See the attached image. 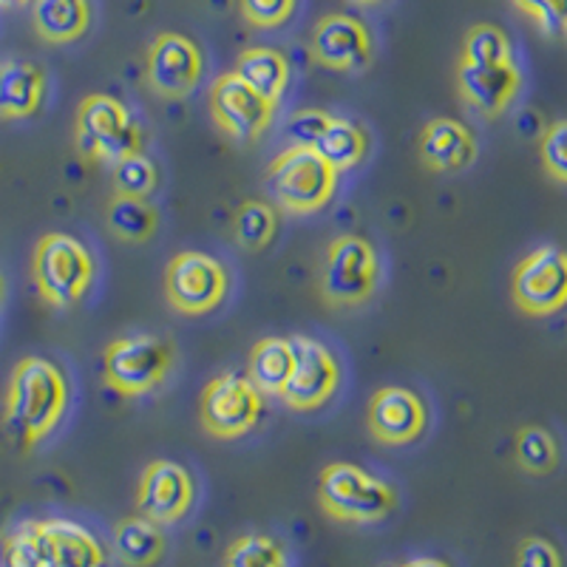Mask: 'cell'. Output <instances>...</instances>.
<instances>
[{"label": "cell", "instance_id": "obj_26", "mask_svg": "<svg viewBox=\"0 0 567 567\" xmlns=\"http://www.w3.org/2000/svg\"><path fill=\"white\" fill-rule=\"evenodd\" d=\"M105 221L109 230L116 239L131 241V245H142L159 227V213L148 199H134V196H111L109 207H105Z\"/></svg>", "mask_w": 567, "mask_h": 567}, {"label": "cell", "instance_id": "obj_22", "mask_svg": "<svg viewBox=\"0 0 567 567\" xmlns=\"http://www.w3.org/2000/svg\"><path fill=\"white\" fill-rule=\"evenodd\" d=\"M32 23L45 43H74L89 32L91 3L89 0H32Z\"/></svg>", "mask_w": 567, "mask_h": 567}, {"label": "cell", "instance_id": "obj_32", "mask_svg": "<svg viewBox=\"0 0 567 567\" xmlns=\"http://www.w3.org/2000/svg\"><path fill=\"white\" fill-rule=\"evenodd\" d=\"M3 567H45L40 523L20 525L14 534L7 536V545H3Z\"/></svg>", "mask_w": 567, "mask_h": 567}, {"label": "cell", "instance_id": "obj_28", "mask_svg": "<svg viewBox=\"0 0 567 567\" xmlns=\"http://www.w3.org/2000/svg\"><path fill=\"white\" fill-rule=\"evenodd\" d=\"M111 179H114V194L148 199L159 187V168L145 151H140V154H131L123 162H116L111 168Z\"/></svg>", "mask_w": 567, "mask_h": 567}, {"label": "cell", "instance_id": "obj_39", "mask_svg": "<svg viewBox=\"0 0 567 567\" xmlns=\"http://www.w3.org/2000/svg\"><path fill=\"white\" fill-rule=\"evenodd\" d=\"M27 3H32V0H0V7H7V9H12V7H27Z\"/></svg>", "mask_w": 567, "mask_h": 567}, {"label": "cell", "instance_id": "obj_6", "mask_svg": "<svg viewBox=\"0 0 567 567\" xmlns=\"http://www.w3.org/2000/svg\"><path fill=\"white\" fill-rule=\"evenodd\" d=\"M381 281V258L363 236L341 233L329 241L318 267V292L336 310L363 307Z\"/></svg>", "mask_w": 567, "mask_h": 567}, {"label": "cell", "instance_id": "obj_13", "mask_svg": "<svg viewBox=\"0 0 567 567\" xmlns=\"http://www.w3.org/2000/svg\"><path fill=\"white\" fill-rule=\"evenodd\" d=\"M145 74L156 97L185 100L199 89L205 78V58L199 45L185 34L162 32L148 49Z\"/></svg>", "mask_w": 567, "mask_h": 567}, {"label": "cell", "instance_id": "obj_4", "mask_svg": "<svg viewBox=\"0 0 567 567\" xmlns=\"http://www.w3.org/2000/svg\"><path fill=\"white\" fill-rule=\"evenodd\" d=\"M338 171L312 148H287L265 174L267 196L287 216H312L338 194Z\"/></svg>", "mask_w": 567, "mask_h": 567}, {"label": "cell", "instance_id": "obj_25", "mask_svg": "<svg viewBox=\"0 0 567 567\" xmlns=\"http://www.w3.org/2000/svg\"><path fill=\"white\" fill-rule=\"evenodd\" d=\"M114 550L128 567H151L165 554V534L148 516H128L114 528Z\"/></svg>", "mask_w": 567, "mask_h": 567}, {"label": "cell", "instance_id": "obj_3", "mask_svg": "<svg viewBox=\"0 0 567 567\" xmlns=\"http://www.w3.org/2000/svg\"><path fill=\"white\" fill-rule=\"evenodd\" d=\"M318 503L336 523H383L398 508V491L354 463H329L318 477Z\"/></svg>", "mask_w": 567, "mask_h": 567}, {"label": "cell", "instance_id": "obj_31", "mask_svg": "<svg viewBox=\"0 0 567 567\" xmlns=\"http://www.w3.org/2000/svg\"><path fill=\"white\" fill-rule=\"evenodd\" d=\"M463 60L468 63H514V49L503 29L491 27V23H480L465 34L463 43Z\"/></svg>", "mask_w": 567, "mask_h": 567}, {"label": "cell", "instance_id": "obj_35", "mask_svg": "<svg viewBox=\"0 0 567 567\" xmlns=\"http://www.w3.org/2000/svg\"><path fill=\"white\" fill-rule=\"evenodd\" d=\"M542 165L554 179L567 185V120H559L542 134Z\"/></svg>", "mask_w": 567, "mask_h": 567}, {"label": "cell", "instance_id": "obj_41", "mask_svg": "<svg viewBox=\"0 0 567 567\" xmlns=\"http://www.w3.org/2000/svg\"><path fill=\"white\" fill-rule=\"evenodd\" d=\"M3 290H7V284H3V276H0V298H3Z\"/></svg>", "mask_w": 567, "mask_h": 567}, {"label": "cell", "instance_id": "obj_16", "mask_svg": "<svg viewBox=\"0 0 567 567\" xmlns=\"http://www.w3.org/2000/svg\"><path fill=\"white\" fill-rule=\"evenodd\" d=\"M196 496L194 477L174 460H154L142 471L136 508L156 525H174L190 511Z\"/></svg>", "mask_w": 567, "mask_h": 567}, {"label": "cell", "instance_id": "obj_29", "mask_svg": "<svg viewBox=\"0 0 567 567\" xmlns=\"http://www.w3.org/2000/svg\"><path fill=\"white\" fill-rule=\"evenodd\" d=\"M516 460L528 474H550L559 463V445L556 437L542 425H525L516 434Z\"/></svg>", "mask_w": 567, "mask_h": 567}, {"label": "cell", "instance_id": "obj_12", "mask_svg": "<svg viewBox=\"0 0 567 567\" xmlns=\"http://www.w3.org/2000/svg\"><path fill=\"white\" fill-rule=\"evenodd\" d=\"M516 307L528 316H554L567 307V250L542 245L516 265L514 281Z\"/></svg>", "mask_w": 567, "mask_h": 567}, {"label": "cell", "instance_id": "obj_27", "mask_svg": "<svg viewBox=\"0 0 567 567\" xmlns=\"http://www.w3.org/2000/svg\"><path fill=\"white\" fill-rule=\"evenodd\" d=\"M233 233H236V245L247 252H258L265 247L272 245L278 233V210L270 205V202L250 199L239 207L236 213V225H233Z\"/></svg>", "mask_w": 567, "mask_h": 567}, {"label": "cell", "instance_id": "obj_21", "mask_svg": "<svg viewBox=\"0 0 567 567\" xmlns=\"http://www.w3.org/2000/svg\"><path fill=\"white\" fill-rule=\"evenodd\" d=\"M292 363H296V347L292 338L267 336L256 341L247 358V378L252 386L267 398H281L290 383Z\"/></svg>", "mask_w": 567, "mask_h": 567}, {"label": "cell", "instance_id": "obj_9", "mask_svg": "<svg viewBox=\"0 0 567 567\" xmlns=\"http://www.w3.org/2000/svg\"><path fill=\"white\" fill-rule=\"evenodd\" d=\"M230 290V272L219 258L202 250H182L165 270V296L182 316H207Z\"/></svg>", "mask_w": 567, "mask_h": 567}, {"label": "cell", "instance_id": "obj_34", "mask_svg": "<svg viewBox=\"0 0 567 567\" xmlns=\"http://www.w3.org/2000/svg\"><path fill=\"white\" fill-rule=\"evenodd\" d=\"M298 0H239L241 18L256 29H278L296 14Z\"/></svg>", "mask_w": 567, "mask_h": 567}, {"label": "cell", "instance_id": "obj_38", "mask_svg": "<svg viewBox=\"0 0 567 567\" xmlns=\"http://www.w3.org/2000/svg\"><path fill=\"white\" fill-rule=\"evenodd\" d=\"M389 567H449L443 559H432V556H423V559L403 561V565H389Z\"/></svg>", "mask_w": 567, "mask_h": 567}, {"label": "cell", "instance_id": "obj_2", "mask_svg": "<svg viewBox=\"0 0 567 567\" xmlns=\"http://www.w3.org/2000/svg\"><path fill=\"white\" fill-rule=\"evenodd\" d=\"M74 148L91 165L114 168L125 156L145 151V131L125 103L109 94H89L74 120Z\"/></svg>", "mask_w": 567, "mask_h": 567}, {"label": "cell", "instance_id": "obj_15", "mask_svg": "<svg viewBox=\"0 0 567 567\" xmlns=\"http://www.w3.org/2000/svg\"><path fill=\"white\" fill-rule=\"evenodd\" d=\"M310 54L323 69L363 71L374 58L372 32L354 14H327L312 29Z\"/></svg>", "mask_w": 567, "mask_h": 567}, {"label": "cell", "instance_id": "obj_19", "mask_svg": "<svg viewBox=\"0 0 567 567\" xmlns=\"http://www.w3.org/2000/svg\"><path fill=\"white\" fill-rule=\"evenodd\" d=\"M45 567H103L105 554L97 536L71 519L40 523Z\"/></svg>", "mask_w": 567, "mask_h": 567}, {"label": "cell", "instance_id": "obj_42", "mask_svg": "<svg viewBox=\"0 0 567 567\" xmlns=\"http://www.w3.org/2000/svg\"><path fill=\"white\" fill-rule=\"evenodd\" d=\"M565 32H567V29H565Z\"/></svg>", "mask_w": 567, "mask_h": 567}, {"label": "cell", "instance_id": "obj_10", "mask_svg": "<svg viewBox=\"0 0 567 567\" xmlns=\"http://www.w3.org/2000/svg\"><path fill=\"white\" fill-rule=\"evenodd\" d=\"M292 347H296V363H292L290 383L284 389L281 403L290 412H318L336 398L341 386V361L318 338L296 336Z\"/></svg>", "mask_w": 567, "mask_h": 567}, {"label": "cell", "instance_id": "obj_1", "mask_svg": "<svg viewBox=\"0 0 567 567\" xmlns=\"http://www.w3.org/2000/svg\"><path fill=\"white\" fill-rule=\"evenodd\" d=\"M71 386L63 369L49 358L29 354L12 369L3 423L14 443L29 452L54 432L69 409Z\"/></svg>", "mask_w": 567, "mask_h": 567}, {"label": "cell", "instance_id": "obj_5", "mask_svg": "<svg viewBox=\"0 0 567 567\" xmlns=\"http://www.w3.org/2000/svg\"><path fill=\"white\" fill-rule=\"evenodd\" d=\"M97 276V261L89 247L69 233H45L34 247L32 278L38 296L54 310H69L83 301Z\"/></svg>", "mask_w": 567, "mask_h": 567}, {"label": "cell", "instance_id": "obj_14", "mask_svg": "<svg viewBox=\"0 0 567 567\" xmlns=\"http://www.w3.org/2000/svg\"><path fill=\"white\" fill-rule=\"evenodd\" d=\"M367 425L369 434L381 445H412L429 429V406L414 389L383 386L369 400Z\"/></svg>", "mask_w": 567, "mask_h": 567}, {"label": "cell", "instance_id": "obj_30", "mask_svg": "<svg viewBox=\"0 0 567 567\" xmlns=\"http://www.w3.org/2000/svg\"><path fill=\"white\" fill-rule=\"evenodd\" d=\"M225 567H287V559L276 539L265 534H247L227 548Z\"/></svg>", "mask_w": 567, "mask_h": 567}, {"label": "cell", "instance_id": "obj_23", "mask_svg": "<svg viewBox=\"0 0 567 567\" xmlns=\"http://www.w3.org/2000/svg\"><path fill=\"white\" fill-rule=\"evenodd\" d=\"M369 134L361 123H354L349 116H329L327 128L321 131L318 142L312 145L318 156H321L327 165L338 171V174H347V171L358 168L369 154Z\"/></svg>", "mask_w": 567, "mask_h": 567}, {"label": "cell", "instance_id": "obj_11", "mask_svg": "<svg viewBox=\"0 0 567 567\" xmlns=\"http://www.w3.org/2000/svg\"><path fill=\"white\" fill-rule=\"evenodd\" d=\"M210 114L216 128L233 142L250 145L272 125L276 105L252 91L236 71H227L210 85Z\"/></svg>", "mask_w": 567, "mask_h": 567}, {"label": "cell", "instance_id": "obj_37", "mask_svg": "<svg viewBox=\"0 0 567 567\" xmlns=\"http://www.w3.org/2000/svg\"><path fill=\"white\" fill-rule=\"evenodd\" d=\"M514 567H561V554L545 536H528L516 548Z\"/></svg>", "mask_w": 567, "mask_h": 567}, {"label": "cell", "instance_id": "obj_33", "mask_svg": "<svg viewBox=\"0 0 567 567\" xmlns=\"http://www.w3.org/2000/svg\"><path fill=\"white\" fill-rule=\"evenodd\" d=\"M327 111L318 109H301L296 114H290L287 125H284V140L290 142L287 148H312L321 136V131L327 128L329 123Z\"/></svg>", "mask_w": 567, "mask_h": 567}, {"label": "cell", "instance_id": "obj_8", "mask_svg": "<svg viewBox=\"0 0 567 567\" xmlns=\"http://www.w3.org/2000/svg\"><path fill=\"white\" fill-rule=\"evenodd\" d=\"M261 412H265V394L252 386L247 374L221 372L202 389V429L216 440L245 437L256 429Z\"/></svg>", "mask_w": 567, "mask_h": 567}, {"label": "cell", "instance_id": "obj_36", "mask_svg": "<svg viewBox=\"0 0 567 567\" xmlns=\"http://www.w3.org/2000/svg\"><path fill=\"white\" fill-rule=\"evenodd\" d=\"M545 34H561L567 29V0H514Z\"/></svg>", "mask_w": 567, "mask_h": 567}, {"label": "cell", "instance_id": "obj_20", "mask_svg": "<svg viewBox=\"0 0 567 567\" xmlns=\"http://www.w3.org/2000/svg\"><path fill=\"white\" fill-rule=\"evenodd\" d=\"M45 97V74L27 60L0 63V120H27Z\"/></svg>", "mask_w": 567, "mask_h": 567}, {"label": "cell", "instance_id": "obj_17", "mask_svg": "<svg viewBox=\"0 0 567 567\" xmlns=\"http://www.w3.org/2000/svg\"><path fill=\"white\" fill-rule=\"evenodd\" d=\"M460 97L483 116H499L523 89V74L514 63H468L460 60L457 69Z\"/></svg>", "mask_w": 567, "mask_h": 567}, {"label": "cell", "instance_id": "obj_7", "mask_svg": "<svg viewBox=\"0 0 567 567\" xmlns=\"http://www.w3.org/2000/svg\"><path fill=\"white\" fill-rule=\"evenodd\" d=\"M176 363L174 343L151 332L116 338L105 347V386L123 398H142L168 381Z\"/></svg>", "mask_w": 567, "mask_h": 567}, {"label": "cell", "instance_id": "obj_40", "mask_svg": "<svg viewBox=\"0 0 567 567\" xmlns=\"http://www.w3.org/2000/svg\"><path fill=\"white\" fill-rule=\"evenodd\" d=\"M354 3H361V7H374V3H381V0H354Z\"/></svg>", "mask_w": 567, "mask_h": 567}, {"label": "cell", "instance_id": "obj_18", "mask_svg": "<svg viewBox=\"0 0 567 567\" xmlns=\"http://www.w3.org/2000/svg\"><path fill=\"white\" fill-rule=\"evenodd\" d=\"M477 159V136L454 116H434L420 134V162L434 174H460Z\"/></svg>", "mask_w": 567, "mask_h": 567}, {"label": "cell", "instance_id": "obj_24", "mask_svg": "<svg viewBox=\"0 0 567 567\" xmlns=\"http://www.w3.org/2000/svg\"><path fill=\"white\" fill-rule=\"evenodd\" d=\"M236 74L250 85L252 91H258L261 97L270 100L272 105H278V100L284 97V91L290 85V60L284 58L278 49L270 45H250L239 54V63H236Z\"/></svg>", "mask_w": 567, "mask_h": 567}]
</instances>
